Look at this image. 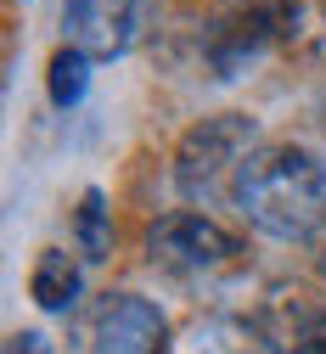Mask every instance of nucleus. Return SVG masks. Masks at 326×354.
<instances>
[{"instance_id": "5", "label": "nucleus", "mask_w": 326, "mask_h": 354, "mask_svg": "<svg viewBox=\"0 0 326 354\" xmlns=\"http://www.w3.org/2000/svg\"><path fill=\"white\" fill-rule=\"evenodd\" d=\"M270 39H275V0L270 6L264 0H242L203 34V62L214 79H242Z\"/></svg>"}, {"instance_id": "8", "label": "nucleus", "mask_w": 326, "mask_h": 354, "mask_svg": "<svg viewBox=\"0 0 326 354\" xmlns=\"http://www.w3.org/2000/svg\"><path fill=\"white\" fill-rule=\"evenodd\" d=\"M169 354H275V348L253 315H203L174 337Z\"/></svg>"}, {"instance_id": "14", "label": "nucleus", "mask_w": 326, "mask_h": 354, "mask_svg": "<svg viewBox=\"0 0 326 354\" xmlns=\"http://www.w3.org/2000/svg\"><path fill=\"white\" fill-rule=\"evenodd\" d=\"M320 253H315V270H320V281H326V231H320V242H315Z\"/></svg>"}, {"instance_id": "2", "label": "nucleus", "mask_w": 326, "mask_h": 354, "mask_svg": "<svg viewBox=\"0 0 326 354\" xmlns=\"http://www.w3.org/2000/svg\"><path fill=\"white\" fill-rule=\"evenodd\" d=\"M147 259H152V270H163L180 287H219L248 270V242L230 225H219L214 214L174 208V214L152 219Z\"/></svg>"}, {"instance_id": "3", "label": "nucleus", "mask_w": 326, "mask_h": 354, "mask_svg": "<svg viewBox=\"0 0 326 354\" xmlns=\"http://www.w3.org/2000/svg\"><path fill=\"white\" fill-rule=\"evenodd\" d=\"M259 118L253 113H214L197 118L192 129L180 136L174 147V186L185 203H219V197H237V174L242 163L259 152Z\"/></svg>"}, {"instance_id": "12", "label": "nucleus", "mask_w": 326, "mask_h": 354, "mask_svg": "<svg viewBox=\"0 0 326 354\" xmlns=\"http://www.w3.org/2000/svg\"><path fill=\"white\" fill-rule=\"evenodd\" d=\"M79 248H84V259L107 253V203H102V192H84V203H79Z\"/></svg>"}, {"instance_id": "9", "label": "nucleus", "mask_w": 326, "mask_h": 354, "mask_svg": "<svg viewBox=\"0 0 326 354\" xmlns=\"http://www.w3.org/2000/svg\"><path fill=\"white\" fill-rule=\"evenodd\" d=\"M275 39L287 57L326 73V0H275Z\"/></svg>"}, {"instance_id": "7", "label": "nucleus", "mask_w": 326, "mask_h": 354, "mask_svg": "<svg viewBox=\"0 0 326 354\" xmlns=\"http://www.w3.org/2000/svg\"><path fill=\"white\" fill-rule=\"evenodd\" d=\"M275 354H326V298L309 287H270V298L253 309Z\"/></svg>"}, {"instance_id": "11", "label": "nucleus", "mask_w": 326, "mask_h": 354, "mask_svg": "<svg viewBox=\"0 0 326 354\" xmlns=\"http://www.w3.org/2000/svg\"><path fill=\"white\" fill-rule=\"evenodd\" d=\"M84 84H90V57L73 51V46H62V51L51 57V68H45V96H51V107L68 113V107L84 96Z\"/></svg>"}, {"instance_id": "13", "label": "nucleus", "mask_w": 326, "mask_h": 354, "mask_svg": "<svg viewBox=\"0 0 326 354\" xmlns=\"http://www.w3.org/2000/svg\"><path fill=\"white\" fill-rule=\"evenodd\" d=\"M6 354H51V337H45V332H12Z\"/></svg>"}, {"instance_id": "10", "label": "nucleus", "mask_w": 326, "mask_h": 354, "mask_svg": "<svg viewBox=\"0 0 326 354\" xmlns=\"http://www.w3.org/2000/svg\"><path fill=\"white\" fill-rule=\"evenodd\" d=\"M79 287H84V270L68 248H39L34 270H28V292L39 309H51V315H68L79 304Z\"/></svg>"}, {"instance_id": "1", "label": "nucleus", "mask_w": 326, "mask_h": 354, "mask_svg": "<svg viewBox=\"0 0 326 354\" xmlns=\"http://www.w3.org/2000/svg\"><path fill=\"white\" fill-rule=\"evenodd\" d=\"M242 219L275 242H320L326 231V158L293 141H264L242 174L237 197Z\"/></svg>"}, {"instance_id": "4", "label": "nucleus", "mask_w": 326, "mask_h": 354, "mask_svg": "<svg viewBox=\"0 0 326 354\" xmlns=\"http://www.w3.org/2000/svg\"><path fill=\"white\" fill-rule=\"evenodd\" d=\"M169 321L152 298L135 292H107L90 315V337L84 354H169Z\"/></svg>"}, {"instance_id": "6", "label": "nucleus", "mask_w": 326, "mask_h": 354, "mask_svg": "<svg viewBox=\"0 0 326 354\" xmlns=\"http://www.w3.org/2000/svg\"><path fill=\"white\" fill-rule=\"evenodd\" d=\"M62 34L90 62H113L141 34V0H62Z\"/></svg>"}]
</instances>
